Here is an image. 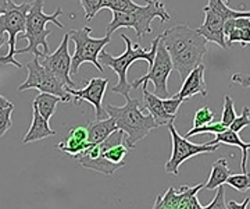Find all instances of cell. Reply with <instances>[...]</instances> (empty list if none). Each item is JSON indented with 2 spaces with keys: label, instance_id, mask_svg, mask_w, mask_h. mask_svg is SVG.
<instances>
[{
  "label": "cell",
  "instance_id": "obj_11",
  "mask_svg": "<svg viewBox=\"0 0 250 209\" xmlns=\"http://www.w3.org/2000/svg\"><path fill=\"white\" fill-rule=\"evenodd\" d=\"M205 186L197 184L195 187L182 186L179 190L170 187L164 194L156 198L153 204L154 209H203L197 200V192Z\"/></svg>",
  "mask_w": 250,
  "mask_h": 209
},
{
  "label": "cell",
  "instance_id": "obj_33",
  "mask_svg": "<svg viewBox=\"0 0 250 209\" xmlns=\"http://www.w3.org/2000/svg\"><path fill=\"white\" fill-rule=\"evenodd\" d=\"M249 202H250L249 197L243 201L242 204H238V202H235V201H229V202L227 204V208L228 209H246L248 208V205H249Z\"/></svg>",
  "mask_w": 250,
  "mask_h": 209
},
{
  "label": "cell",
  "instance_id": "obj_35",
  "mask_svg": "<svg viewBox=\"0 0 250 209\" xmlns=\"http://www.w3.org/2000/svg\"><path fill=\"white\" fill-rule=\"evenodd\" d=\"M10 106H14L10 100H7L4 96L0 95V110L6 109V108H10Z\"/></svg>",
  "mask_w": 250,
  "mask_h": 209
},
{
  "label": "cell",
  "instance_id": "obj_4",
  "mask_svg": "<svg viewBox=\"0 0 250 209\" xmlns=\"http://www.w3.org/2000/svg\"><path fill=\"white\" fill-rule=\"evenodd\" d=\"M45 0H34L31 4V9L28 11L27 23H25V32L22 34V39H27L28 46L24 49H17L16 55L21 53H32L34 56L49 55V44L47 38L52 35V31L47 29L46 25L49 23H53L59 28H64V24L60 23L57 17L62 16V7H57L53 14H46L43 11Z\"/></svg>",
  "mask_w": 250,
  "mask_h": 209
},
{
  "label": "cell",
  "instance_id": "obj_16",
  "mask_svg": "<svg viewBox=\"0 0 250 209\" xmlns=\"http://www.w3.org/2000/svg\"><path fill=\"white\" fill-rule=\"evenodd\" d=\"M143 105L142 109L147 110L153 118L157 121L159 126H166L168 124L171 120H175V117L170 116L166 109H164V105H163V98L157 96L154 92H150L147 90V85H143Z\"/></svg>",
  "mask_w": 250,
  "mask_h": 209
},
{
  "label": "cell",
  "instance_id": "obj_29",
  "mask_svg": "<svg viewBox=\"0 0 250 209\" xmlns=\"http://www.w3.org/2000/svg\"><path fill=\"white\" fill-rule=\"evenodd\" d=\"M13 112H14V106L0 110V138L13 127V118H11Z\"/></svg>",
  "mask_w": 250,
  "mask_h": 209
},
{
  "label": "cell",
  "instance_id": "obj_32",
  "mask_svg": "<svg viewBox=\"0 0 250 209\" xmlns=\"http://www.w3.org/2000/svg\"><path fill=\"white\" fill-rule=\"evenodd\" d=\"M232 82L233 84H239L243 88H250V75H246V74L236 73L232 75Z\"/></svg>",
  "mask_w": 250,
  "mask_h": 209
},
{
  "label": "cell",
  "instance_id": "obj_10",
  "mask_svg": "<svg viewBox=\"0 0 250 209\" xmlns=\"http://www.w3.org/2000/svg\"><path fill=\"white\" fill-rule=\"evenodd\" d=\"M170 128V136L172 139V152L170 159L164 166L166 172L171 174H179V167L188 159L200 154H213L218 149V145H210V144H193L188 139L187 137H181L174 126V120H171L167 124Z\"/></svg>",
  "mask_w": 250,
  "mask_h": 209
},
{
  "label": "cell",
  "instance_id": "obj_20",
  "mask_svg": "<svg viewBox=\"0 0 250 209\" xmlns=\"http://www.w3.org/2000/svg\"><path fill=\"white\" fill-rule=\"evenodd\" d=\"M232 174L231 172V169H229V166H228V161L225 159V158H221V159H218L217 162H214L213 164V167H211V173H210V177H208V180L205 184V190H210V191H214L217 190L220 186H224L227 180H228V177Z\"/></svg>",
  "mask_w": 250,
  "mask_h": 209
},
{
  "label": "cell",
  "instance_id": "obj_22",
  "mask_svg": "<svg viewBox=\"0 0 250 209\" xmlns=\"http://www.w3.org/2000/svg\"><path fill=\"white\" fill-rule=\"evenodd\" d=\"M141 4L135 3L134 0H104V9L111 10L113 13H128L134 11L139 7Z\"/></svg>",
  "mask_w": 250,
  "mask_h": 209
},
{
  "label": "cell",
  "instance_id": "obj_8",
  "mask_svg": "<svg viewBox=\"0 0 250 209\" xmlns=\"http://www.w3.org/2000/svg\"><path fill=\"white\" fill-rule=\"evenodd\" d=\"M25 67L28 70V77L27 80L18 87V91L38 90L41 92H47V93L60 96L62 103H71V95L68 93V88L41 63L39 56H34V59L27 63Z\"/></svg>",
  "mask_w": 250,
  "mask_h": 209
},
{
  "label": "cell",
  "instance_id": "obj_9",
  "mask_svg": "<svg viewBox=\"0 0 250 209\" xmlns=\"http://www.w3.org/2000/svg\"><path fill=\"white\" fill-rule=\"evenodd\" d=\"M172 70H174V64H172V60H171L170 53L167 52L166 46L160 39L149 73L131 82V85H132V88H139V87H143V85H147V82H152L154 85V93L157 96L168 98L170 92H168L167 82H168V77L172 73Z\"/></svg>",
  "mask_w": 250,
  "mask_h": 209
},
{
  "label": "cell",
  "instance_id": "obj_12",
  "mask_svg": "<svg viewBox=\"0 0 250 209\" xmlns=\"http://www.w3.org/2000/svg\"><path fill=\"white\" fill-rule=\"evenodd\" d=\"M68 41H70V35L65 34L56 52L52 55L49 53L42 56L41 63L50 73H53L67 88H75V82L71 80V56L68 52Z\"/></svg>",
  "mask_w": 250,
  "mask_h": 209
},
{
  "label": "cell",
  "instance_id": "obj_19",
  "mask_svg": "<svg viewBox=\"0 0 250 209\" xmlns=\"http://www.w3.org/2000/svg\"><path fill=\"white\" fill-rule=\"evenodd\" d=\"M86 127H88V142L89 144H99V142L104 141L111 133L118 130L116 120L110 116L102 118V120L95 118L93 121H88Z\"/></svg>",
  "mask_w": 250,
  "mask_h": 209
},
{
  "label": "cell",
  "instance_id": "obj_31",
  "mask_svg": "<svg viewBox=\"0 0 250 209\" xmlns=\"http://www.w3.org/2000/svg\"><path fill=\"white\" fill-rule=\"evenodd\" d=\"M203 209H227V202H225V192H224V187L220 186L217 188V194H215L214 200L211 201L208 205H205Z\"/></svg>",
  "mask_w": 250,
  "mask_h": 209
},
{
  "label": "cell",
  "instance_id": "obj_7",
  "mask_svg": "<svg viewBox=\"0 0 250 209\" xmlns=\"http://www.w3.org/2000/svg\"><path fill=\"white\" fill-rule=\"evenodd\" d=\"M92 28L83 27L68 32L70 39L75 44V53L71 57V74H77L83 63H92L98 71L103 73V66L99 62L100 52L111 42V38H92Z\"/></svg>",
  "mask_w": 250,
  "mask_h": 209
},
{
  "label": "cell",
  "instance_id": "obj_34",
  "mask_svg": "<svg viewBox=\"0 0 250 209\" xmlns=\"http://www.w3.org/2000/svg\"><path fill=\"white\" fill-rule=\"evenodd\" d=\"M239 45H250V28L241 29V44Z\"/></svg>",
  "mask_w": 250,
  "mask_h": 209
},
{
  "label": "cell",
  "instance_id": "obj_14",
  "mask_svg": "<svg viewBox=\"0 0 250 209\" xmlns=\"http://www.w3.org/2000/svg\"><path fill=\"white\" fill-rule=\"evenodd\" d=\"M206 66L203 63L197 64L196 67L188 74L187 78L182 82V87L175 93L177 98L187 100L195 95H202V96H207V87H206L205 80Z\"/></svg>",
  "mask_w": 250,
  "mask_h": 209
},
{
  "label": "cell",
  "instance_id": "obj_2",
  "mask_svg": "<svg viewBox=\"0 0 250 209\" xmlns=\"http://www.w3.org/2000/svg\"><path fill=\"white\" fill-rule=\"evenodd\" d=\"M123 41L125 42V52L121 56H113L110 55L108 52H106L104 49L100 52L99 55V62L103 67H110L118 77V82H117L116 87H113L111 92L113 93H118L121 96H124L125 99L129 98V90L132 88L131 82L128 81L126 78V73H128V69L131 67V64L136 62V60H146L149 66H152L153 60H154V56H156V50H157V46L160 42L161 35L153 39L152 46L150 49H143L141 45H135L132 44V41L129 39V37H126L125 34L121 35Z\"/></svg>",
  "mask_w": 250,
  "mask_h": 209
},
{
  "label": "cell",
  "instance_id": "obj_3",
  "mask_svg": "<svg viewBox=\"0 0 250 209\" xmlns=\"http://www.w3.org/2000/svg\"><path fill=\"white\" fill-rule=\"evenodd\" d=\"M104 109L110 117L116 120L118 130L124 131L125 145L129 149L135 148V145L142 141L145 137H147V134L154 128L160 127L149 112L147 115H145L141 102L132 99L131 96L126 98L124 106L107 105Z\"/></svg>",
  "mask_w": 250,
  "mask_h": 209
},
{
  "label": "cell",
  "instance_id": "obj_25",
  "mask_svg": "<svg viewBox=\"0 0 250 209\" xmlns=\"http://www.w3.org/2000/svg\"><path fill=\"white\" fill-rule=\"evenodd\" d=\"M81 7L85 11V20L95 19L102 9H104V0H80Z\"/></svg>",
  "mask_w": 250,
  "mask_h": 209
},
{
  "label": "cell",
  "instance_id": "obj_1",
  "mask_svg": "<svg viewBox=\"0 0 250 209\" xmlns=\"http://www.w3.org/2000/svg\"><path fill=\"white\" fill-rule=\"evenodd\" d=\"M160 35L161 42L170 53L174 70H177L179 78L184 81L188 74L202 63L207 53L208 41L197 29L185 24H178Z\"/></svg>",
  "mask_w": 250,
  "mask_h": 209
},
{
  "label": "cell",
  "instance_id": "obj_5",
  "mask_svg": "<svg viewBox=\"0 0 250 209\" xmlns=\"http://www.w3.org/2000/svg\"><path fill=\"white\" fill-rule=\"evenodd\" d=\"M154 19H160L161 23H166L171 20V16L161 0H145V4L134 11H114L113 20L106 27V35L111 37V34L120 28H134L138 39H142L146 34L152 32V21Z\"/></svg>",
  "mask_w": 250,
  "mask_h": 209
},
{
  "label": "cell",
  "instance_id": "obj_27",
  "mask_svg": "<svg viewBox=\"0 0 250 209\" xmlns=\"http://www.w3.org/2000/svg\"><path fill=\"white\" fill-rule=\"evenodd\" d=\"M214 121V113L210 110L208 106H203L197 110L195 113V117H193V126L192 127H200V126H205Z\"/></svg>",
  "mask_w": 250,
  "mask_h": 209
},
{
  "label": "cell",
  "instance_id": "obj_26",
  "mask_svg": "<svg viewBox=\"0 0 250 209\" xmlns=\"http://www.w3.org/2000/svg\"><path fill=\"white\" fill-rule=\"evenodd\" d=\"M236 117V112H235V103H233L232 98L229 95H225L224 96V110H223V121L225 126L229 127V124L232 123L233 120Z\"/></svg>",
  "mask_w": 250,
  "mask_h": 209
},
{
  "label": "cell",
  "instance_id": "obj_15",
  "mask_svg": "<svg viewBox=\"0 0 250 209\" xmlns=\"http://www.w3.org/2000/svg\"><path fill=\"white\" fill-rule=\"evenodd\" d=\"M89 146L88 142V127L86 126H75L68 131V137L65 141L57 144L56 148L64 154L77 156L82 151H85Z\"/></svg>",
  "mask_w": 250,
  "mask_h": 209
},
{
  "label": "cell",
  "instance_id": "obj_13",
  "mask_svg": "<svg viewBox=\"0 0 250 209\" xmlns=\"http://www.w3.org/2000/svg\"><path fill=\"white\" fill-rule=\"evenodd\" d=\"M107 78H92L88 80V84L82 90L68 88V93L71 95L72 105H78L80 100H86L89 105L93 106L96 113V120L108 117L107 112L103 108V99L107 90Z\"/></svg>",
  "mask_w": 250,
  "mask_h": 209
},
{
  "label": "cell",
  "instance_id": "obj_18",
  "mask_svg": "<svg viewBox=\"0 0 250 209\" xmlns=\"http://www.w3.org/2000/svg\"><path fill=\"white\" fill-rule=\"evenodd\" d=\"M210 145H218V144H227V145H235L239 146L242 149V162L241 169L242 173L248 172V161H249V149L250 142H243L239 137V133H235L231 128H227L223 133L215 134L214 141L207 142Z\"/></svg>",
  "mask_w": 250,
  "mask_h": 209
},
{
  "label": "cell",
  "instance_id": "obj_36",
  "mask_svg": "<svg viewBox=\"0 0 250 209\" xmlns=\"http://www.w3.org/2000/svg\"><path fill=\"white\" fill-rule=\"evenodd\" d=\"M7 4H9V0H0V16L6 11Z\"/></svg>",
  "mask_w": 250,
  "mask_h": 209
},
{
  "label": "cell",
  "instance_id": "obj_23",
  "mask_svg": "<svg viewBox=\"0 0 250 209\" xmlns=\"http://www.w3.org/2000/svg\"><path fill=\"white\" fill-rule=\"evenodd\" d=\"M227 128H229L228 126H225L223 121H211L208 124L205 126H200V127H192L187 133V138L192 136H196V134H202V133H211V134H218V133H223Z\"/></svg>",
  "mask_w": 250,
  "mask_h": 209
},
{
  "label": "cell",
  "instance_id": "obj_28",
  "mask_svg": "<svg viewBox=\"0 0 250 209\" xmlns=\"http://www.w3.org/2000/svg\"><path fill=\"white\" fill-rule=\"evenodd\" d=\"M250 126V108L245 106L241 116H236L235 120L229 124V128L235 131V133H241L243 128L249 127Z\"/></svg>",
  "mask_w": 250,
  "mask_h": 209
},
{
  "label": "cell",
  "instance_id": "obj_30",
  "mask_svg": "<svg viewBox=\"0 0 250 209\" xmlns=\"http://www.w3.org/2000/svg\"><path fill=\"white\" fill-rule=\"evenodd\" d=\"M185 100L177 98L175 95L174 96H168V98H163V105H164V109L166 112L172 116V117H177V112H178L179 106L184 103Z\"/></svg>",
  "mask_w": 250,
  "mask_h": 209
},
{
  "label": "cell",
  "instance_id": "obj_21",
  "mask_svg": "<svg viewBox=\"0 0 250 209\" xmlns=\"http://www.w3.org/2000/svg\"><path fill=\"white\" fill-rule=\"evenodd\" d=\"M62 100L60 96L53 95V93H47V92H41L35 99H34V106L38 108V110L41 112V115L50 121V118L56 112V108L59 103H62Z\"/></svg>",
  "mask_w": 250,
  "mask_h": 209
},
{
  "label": "cell",
  "instance_id": "obj_17",
  "mask_svg": "<svg viewBox=\"0 0 250 209\" xmlns=\"http://www.w3.org/2000/svg\"><path fill=\"white\" fill-rule=\"evenodd\" d=\"M32 108H34V112H32V123H31V127L27 131V134L22 138V142L24 144L36 142V141L45 139L47 137H52L56 134V131L50 128L49 120H46L41 115V112L38 110L36 106L32 105Z\"/></svg>",
  "mask_w": 250,
  "mask_h": 209
},
{
  "label": "cell",
  "instance_id": "obj_24",
  "mask_svg": "<svg viewBox=\"0 0 250 209\" xmlns=\"http://www.w3.org/2000/svg\"><path fill=\"white\" fill-rule=\"evenodd\" d=\"M225 184L231 186L239 192H246L250 190V173H242V174H231Z\"/></svg>",
  "mask_w": 250,
  "mask_h": 209
},
{
  "label": "cell",
  "instance_id": "obj_6",
  "mask_svg": "<svg viewBox=\"0 0 250 209\" xmlns=\"http://www.w3.org/2000/svg\"><path fill=\"white\" fill-rule=\"evenodd\" d=\"M32 3H21L16 4L13 0H9L7 9L0 16V47L3 46V34L9 35V53L0 57V64H13L18 69L22 67V64L16 60V44L18 35L25 32V23H27L28 11L31 9Z\"/></svg>",
  "mask_w": 250,
  "mask_h": 209
}]
</instances>
